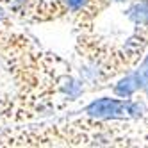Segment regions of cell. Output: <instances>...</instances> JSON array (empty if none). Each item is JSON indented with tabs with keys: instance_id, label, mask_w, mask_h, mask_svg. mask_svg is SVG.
<instances>
[{
	"instance_id": "obj_1",
	"label": "cell",
	"mask_w": 148,
	"mask_h": 148,
	"mask_svg": "<svg viewBox=\"0 0 148 148\" xmlns=\"http://www.w3.org/2000/svg\"><path fill=\"white\" fill-rule=\"evenodd\" d=\"M127 16H129L132 22H136L137 25H146L148 27V0L136 2L129 11H127Z\"/></svg>"
},
{
	"instance_id": "obj_2",
	"label": "cell",
	"mask_w": 148,
	"mask_h": 148,
	"mask_svg": "<svg viewBox=\"0 0 148 148\" xmlns=\"http://www.w3.org/2000/svg\"><path fill=\"white\" fill-rule=\"evenodd\" d=\"M7 25H13V16L7 13V9L4 5H0V29H4Z\"/></svg>"
},
{
	"instance_id": "obj_3",
	"label": "cell",
	"mask_w": 148,
	"mask_h": 148,
	"mask_svg": "<svg viewBox=\"0 0 148 148\" xmlns=\"http://www.w3.org/2000/svg\"><path fill=\"white\" fill-rule=\"evenodd\" d=\"M111 2H112V0H111ZM114 2H125V0H114Z\"/></svg>"
}]
</instances>
